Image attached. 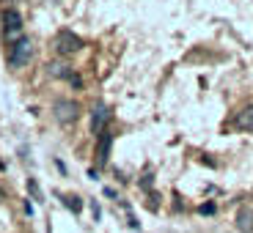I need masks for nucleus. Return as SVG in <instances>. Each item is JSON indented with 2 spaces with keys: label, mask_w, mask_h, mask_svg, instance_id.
Masks as SVG:
<instances>
[{
  "label": "nucleus",
  "mask_w": 253,
  "mask_h": 233,
  "mask_svg": "<svg viewBox=\"0 0 253 233\" xmlns=\"http://www.w3.org/2000/svg\"><path fill=\"white\" fill-rule=\"evenodd\" d=\"M33 58V44L31 38H22L19 36V41H14L11 44V52H8V63H11L14 69H19V66H28Z\"/></svg>",
  "instance_id": "1"
},
{
  "label": "nucleus",
  "mask_w": 253,
  "mask_h": 233,
  "mask_svg": "<svg viewBox=\"0 0 253 233\" xmlns=\"http://www.w3.org/2000/svg\"><path fill=\"white\" fill-rule=\"evenodd\" d=\"M0 19H3V36H6V38L19 36V33H22V14H19L17 8H3Z\"/></svg>",
  "instance_id": "2"
},
{
  "label": "nucleus",
  "mask_w": 253,
  "mask_h": 233,
  "mask_svg": "<svg viewBox=\"0 0 253 233\" xmlns=\"http://www.w3.org/2000/svg\"><path fill=\"white\" fill-rule=\"evenodd\" d=\"M80 47H83V38L77 36V33H72V31H61V33H58L55 50L61 52V55H75Z\"/></svg>",
  "instance_id": "3"
},
{
  "label": "nucleus",
  "mask_w": 253,
  "mask_h": 233,
  "mask_svg": "<svg viewBox=\"0 0 253 233\" xmlns=\"http://www.w3.org/2000/svg\"><path fill=\"white\" fill-rule=\"evenodd\" d=\"M55 118L61 121V124H75L77 118H80V104L77 101H72V99H61V101H55Z\"/></svg>",
  "instance_id": "4"
},
{
  "label": "nucleus",
  "mask_w": 253,
  "mask_h": 233,
  "mask_svg": "<svg viewBox=\"0 0 253 233\" xmlns=\"http://www.w3.org/2000/svg\"><path fill=\"white\" fill-rule=\"evenodd\" d=\"M108 118H110V110L105 107V104H96V107H94V115H91V132H94L96 137L105 132V124H108Z\"/></svg>",
  "instance_id": "5"
},
{
  "label": "nucleus",
  "mask_w": 253,
  "mask_h": 233,
  "mask_svg": "<svg viewBox=\"0 0 253 233\" xmlns=\"http://www.w3.org/2000/svg\"><path fill=\"white\" fill-rule=\"evenodd\" d=\"M110 143H113V134L105 129L99 134V143H96V165H105L108 162V154H110Z\"/></svg>",
  "instance_id": "6"
},
{
  "label": "nucleus",
  "mask_w": 253,
  "mask_h": 233,
  "mask_svg": "<svg viewBox=\"0 0 253 233\" xmlns=\"http://www.w3.org/2000/svg\"><path fill=\"white\" fill-rule=\"evenodd\" d=\"M237 129H242V132H253V104H248L245 110H240L234 118Z\"/></svg>",
  "instance_id": "7"
},
{
  "label": "nucleus",
  "mask_w": 253,
  "mask_h": 233,
  "mask_svg": "<svg viewBox=\"0 0 253 233\" xmlns=\"http://www.w3.org/2000/svg\"><path fill=\"white\" fill-rule=\"evenodd\" d=\"M237 228H240V233H251L253 231V211L251 208H240V214H237Z\"/></svg>",
  "instance_id": "8"
},
{
  "label": "nucleus",
  "mask_w": 253,
  "mask_h": 233,
  "mask_svg": "<svg viewBox=\"0 0 253 233\" xmlns=\"http://www.w3.org/2000/svg\"><path fill=\"white\" fill-rule=\"evenodd\" d=\"M50 74H52V77H63V80H69V77H72V69L66 66V63H63V66H61V63H50Z\"/></svg>",
  "instance_id": "9"
},
{
  "label": "nucleus",
  "mask_w": 253,
  "mask_h": 233,
  "mask_svg": "<svg viewBox=\"0 0 253 233\" xmlns=\"http://www.w3.org/2000/svg\"><path fill=\"white\" fill-rule=\"evenodd\" d=\"M28 189H31V195L36 198V200H44V198H42V189H39V184H36V178H28Z\"/></svg>",
  "instance_id": "10"
},
{
  "label": "nucleus",
  "mask_w": 253,
  "mask_h": 233,
  "mask_svg": "<svg viewBox=\"0 0 253 233\" xmlns=\"http://www.w3.org/2000/svg\"><path fill=\"white\" fill-rule=\"evenodd\" d=\"M66 206H69L72 208V211H75V214H77V211H80V200H77V198H66Z\"/></svg>",
  "instance_id": "11"
},
{
  "label": "nucleus",
  "mask_w": 253,
  "mask_h": 233,
  "mask_svg": "<svg viewBox=\"0 0 253 233\" xmlns=\"http://www.w3.org/2000/svg\"><path fill=\"white\" fill-rule=\"evenodd\" d=\"M201 214H215V203H204V206H201Z\"/></svg>",
  "instance_id": "12"
},
{
  "label": "nucleus",
  "mask_w": 253,
  "mask_h": 233,
  "mask_svg": "<svg viewBox=\"0 0 253 233\" xmlns=\"http://www.w3.org/2000/svg\"><path fill=\"white\" fill-rule=\"evenodd\" d=\"M69 82H72V85H75V88H80V85H83V80H80V77H77V74H72V77H69Z\"/></svg>",
  "instance_id": "13"
},
{
  "label": "nucleus",
  "mask_w": 253,
  "mask_h": 233,
  "mask_svg": "<svg viewBox=\"0 0 253 233\" xmlns=\"http://www.w3.org/2000/svg\"><path fill=\"white\" fill-rule=\"evenodd\" d=\"M0 3H8V8H14V3H19V0H0Z\"/></svg>",
  "instance_id": "14"
}]
</instances>
